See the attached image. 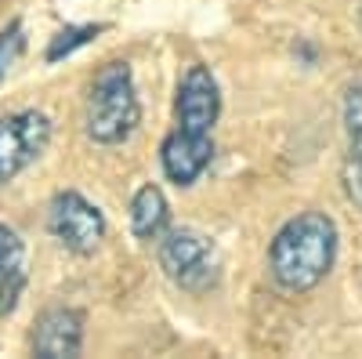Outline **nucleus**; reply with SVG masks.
<instances>
[{"label":"nucleus","instance_id":"nucleus-14","mask_svg":"<svg viewBox=\"0 0 362 359\" xmlns=\"http://www.w3.org/2000/svg\"><path fill=\"white\" fill-rule=\"evenodd\" d=\"M344 131L348 138L362 135V76L344 87Z\"/></svg>","mask_w":362,"mask_h":359},{"label":"nucleus","instance_id":"nucleus-13","mask_svg":"<svg viewBox=\"0 0 362 359\" xmlns=\"http://www.w3.org/2000/svg\"><path fill=\"white\" fill-rule=\"evenodd\" d=\"M22 51H25V29H22V22H8L0 29V84H4V76L11 73Z\"/></svg>","mask_w":362,"mask_h":359},{"label":"nucleus","instance_id":"nucleus-15","mask_svg":"<svg viewBox=\"0 0 362 359\" xmlns=\"http://www.w3.org/2000/svg\"><path fill=\"white\" fill-rule=\"evenodd\" d=\"M358 18H362V0H358Z\"/></svg>","mask_w":362,"mask_h":359},{"label":"nucleus","instance_id":"nucleus-4","mask_svg":"<svg viewBox=\"0 0 362 359\" xmlns=\"http://www.w3.org/2000/svg\"><path fill=\"white\" fill-rule=\"evenodd\" d=\"M47 232L66 251L87 258V254H95L105 239V215L87 196H80L76 189H66V193H54L51 203H47Z\"/></svg>","mask_w":362,"mask_h":359},{"label":"nucleus","instance_id":"nucleus-7","mask_svg":"<svg viewBox=\"0 0 362 359\" xmlns=\"http://www.w3.org/2000/svg\"><path fill=\"white\" fill-rule=\"evenodd\" d=\"M214 160V138L210 135H196V131H181L174 127L163 145H160V164H163V174L167 182H174L177 189H189L196 186L203 171Z\"/></svg>","mask_w":362,"mask_h":359},{"label":"nucleus","instance_id":"nucleus-2","mask_svg":"<svg viewBox=\"0 0 362 359\" xmlns=\"http://www.w3.org/2000/svg\"><path fill=\"white\" fill-rule=\"evenodd\" d=\"M141 124V102L131 62H105L87 87L83 102V131L98 145L127 142Z\"/></svg>","mask_w":362,"mask_h":359},{"label":"nucleus","instance_id":"nucleus-12","mask_svg":"<svg viewBox=\"0 0 362 359\" xmlns=\"http://www.w3.org/2000/svg\"><path fill=\"white\" fill-rule=\"evenodd\" d=\"M341 182H344V196L355 211H362V135L348 138V156H344V171H341Z\"/></svg>","mask_w":362,"mask_h":359},{"label":"nucleus","instance_id":"nucleus-10","mask_svg":"<svg viewBox=\"0 0 362 359\" xmlns=\"http://www.w3.org/2000/svg\"><path fill=\"white\" fill-rule=\"evenodd\" d=\"M170 225V203L160 186H141L131 200V229L138 239H160Z\"/></svg>","mask_w":362,"mask_h":359},{"label":"nucleus","instance_id":"nucleus-9","mask_svg":"<svg viewBox=\"0 0 362 359\" xmlns=\"http://www.w3.org/2000/svg\"><path fill=\"white\" fill-rule=\"evenodd\" d=\"M25 290V244L11 225H0V319L11 316Z\"/></svg>","mask_w":362,"mask_h":359},{"label":"nucleus","instance_id":"nucleus-11","mask_svg":"<svg viewBox=\"0 0 362 359\" xmlns=\"http://www.w3.org/2000/svg\"><path fill=\"white\" fill-rule=\"evenodd\" d=\"M102 22H87V25H66V29H58V33L51 37V44H47V51H44V58L47 62H62V58H69L76 47H83V44H90L98 33H102Z\"/></svg>","mask_w":362,"mask_h":359},{"label":"nucleus","instance_id":"nucleus-8","mask_svg":"<svg viewBox=\"0 0 362 359\" xmlns=\"http://www.w3.org/2000/svg\"><path fill=\"white\" fill-rule=\"evenodd\" d=\"M33 355L44 359H73L83 348V316L76 309H44L33 323V338H29Z\"/></svg>","mask_w":362,"mask_h":359},{"label":"nucleus","instance_id":"nucleus-5","mask_svg":"<svg viewBox=\"0 0 362 359\" xmlns=\"http://www.w3.org/2000/svg\"><path fill=\"white\" fill-rule=\"evenodd\" d=\"M51 142V120L40 109H22L0 116V186L15 178L44 156Z\"/></svg>","mask_w":362,"mask_h":359},{"label":"nucleus","instance_id":"nucleus-3","mask_svg":"<svg viewBox=\"0 0 362 359\" xmlns=\"http://www.w3.org/2000/svg\"><path fill=\"white\" fill-rule=\"evenodd\" d=\"M156 258H160L163 276L181 290L203 294L218 283V251L196 229H167L160 236Z\"/></svg>","mask_w":362,"mask_h":359},{"label":"nucleus","instance_id":"nucleus-1","mask_svg":"<svg viewBox=\"0 0 362 359\" xmlns=\"http://www.w3.org/2000/svg\"><path fill=\"white\" fill-rule=\"evenodd\" d=\"M341 232L322 211H305L290 218L268 244V276L286 294H305L319 287L337 261Z\"/></svg>","mask_w":362,"mask_h":359},{"label":"nucleus","instance_id":"nucleus-6","mask_svg":"<svg viewBox=\"0 0 362 359\" xmlns=\"http://www.w3.org/2000/svg\"><path fill=\"white\" fill-rule=\"evenodd\" d=\"M221 116V87L210 66H189L185 76L177 80V98H174V127L210 135Z\"/></svg>","mask_w":362,"mask_h":359}]
</instances>
